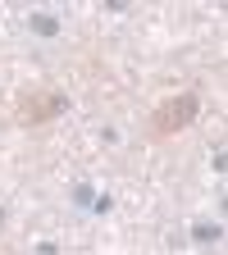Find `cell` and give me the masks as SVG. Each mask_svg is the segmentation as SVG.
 Masks as SVG:
<instances>
[{
  "mask_svg": "<svg viewBox=\"0 0 228 255\" xmlns=\"http://www.w3.org/2000/svg\"><path fill=\"white\" fill-rule=\"evenodd\" d=\"M32 27H37V32H46V37H55V18H46V14H37V18H32Z\"/></svg>",
  "mask_w": 228,
  "mask_h": 255,
  "instance_id": "cell-1",
  "label": "cell"
},
{
  "mask_svg": "<svg viewBox=\"0 0 228 255\" xmlns=\"http://www.w3.org/2000/svg\"><path fill=\"white\" fill-rule=\"evenodd\" d=\"M219 237V223H215V228H197V242H215Z\"/></svg>",
  "mask_w": 228,
  "mask_h": 255,
  "instance_id": "cell-2",
  "label": "cell"
}]
</instances>
